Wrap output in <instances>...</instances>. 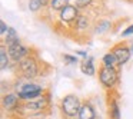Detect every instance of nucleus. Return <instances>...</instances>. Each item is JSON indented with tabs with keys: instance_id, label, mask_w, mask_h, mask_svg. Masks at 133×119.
I'll return each mask as SVG.
<instances>
[{
	"instance_id": "f257e3e1",
	"label": "nucleus",
	"mask_w": 133,
	"mask_h": 119,
	"mask_svg": "<svg viewBox=\"0 0 133 119\" xmlns=\"http://www.w3.org/2000/svg\"><path fill=\"white\" fill-rule=\"evenodd\" d=\"M17 69L20 72L22 78L27 79V80H33L40 75V67H39V62L33 56H27L23 60H20L17 63Z\"/></svg>"
},
{
	"instance_id": "f03ea898",
	"label": "nucleus",
	"mask_w": 133,
	"mask_h": 119,
	"mask_svg": "<svg viewBox=\"0 0 133 119\" xmlns=\"http://www.w3.org/2000/svg\"><path fill=\"white\" fill-rule=\"evenodd\" d=\"M47 106H49V96L43 95L42 98L35 99V101L23 102L22 105H19L16 112L20 115H36V113H42Z\"/></svg>"
},
{
	"instance_id": "7ed1b4c3",
	"label": "nucleus",
	"mask_w": 133,
	"mask_h": 119,
	"mask_svg": "<svg viewBox=\"0 0 133 119\" xmlns=\"http://www.w3.org/2000/svg\"><path fill=\"white\" fill-rule=\"evenodd\" d=\"M80 106H82V102L76 95H66L60 101L62 113H63V116H66L69 119H75L79 115Z\"/></svg>"
},
{
	"instance_id": "20e7f679",
	"label": "nucleus",
	"mask_w": 133,
	"mask_h": 119,
	"mask_svg": "<svg viewBox=\"0 0 133 119\" xmlns=\"http://www.w3.org/2000/svg\"><path fill=\"white\" fill-rule=\"evenodd\" d=\"M99 80L103 85V87L106 89H113L115 85L119 80V73L116 69L113 67H106L102 65L100 69H99Z\"/></svg>"
},
{
	"instance_id": "39448f33",
	"label": "nucleus",
	"mask_w": 133,
	"mask_h": 119,
	"mask_svg": "<svg viewBox=\"0 0 133 119\" xmlns=\"http://www.w3.org/2000/svg\"><path fill=\"white\" fill-rule=\"evenodd\" d=\"M7 52H9L10 59H12L15 63H19L20 60H23L24 58H27V56L30 55V49L27 46H24L22 42H19V43L7 47Z\"/></svg>"
},
{
	"instance_id": "423d86ee",
	"label": "nucleus",
	"mask_w": 133,
	"mask_h": 119,
	"mask_svg": "<svg viewBox=\"0 0 133 119\" xmlns=\"http://www.w3.org/2000/svg\"><path fill=\"white\" fill-rule=\"evenodd\" d=\"M110 52L116 56V59H117V62H119V66H123L124 63H127L129 59H130V55H132V50H130V47L126 46V43L116 45V46L112 47Z\"/></svg>"
},
{
	"instance_id": "0eeeda50",
	"label": "nucleus",
	"mask_w": 133,
	"mask_h": 119,
	"mask_svg": "<svg viewBox=\"0 0 133 119\" xmlns=\"http://www.w3.org/2000/svg\"><path fill=\"white\" fill-rule=\"evenodd\" d=\"M19 105H20V98H19L17 93H4L3 98H2V106L7 112L17 110Z\"/></svg>"
},
{
	"instance_id": "6e6552de",
	"label": "nucleus",
	"mask_w": 133,
	"mask_h": 119,
	"mask_svg": "<svg viewBox=\"0 0 133 119\" xmlns=\"http://www.w3.org/2000/svg\"><path fill=\"white\" fill-rule=\"evenodd\" d=\"M60 20L66 22V23H72V22H76L79 19V9L75 6V4H67L63 10H60Z\"/></svg>"
},
{
	"instance_id": "1a4fd4ad",
	"label": "nucleus",
	"mask_w": 133,
	"mask_h": 119,
	"mask_svg": "<svg viewBox=\"0 0 133 119\" xmlns=\"http://www.w3.org/2000/svg\"><path fill=\"white\" fill-rule=\"evenodd\" d=\"M77 119H96V110L90 102H83L82 103Z\"/></svg>"
},
{
	"instance_id": "9d476101",
	"label": "nucleus",
	"mask_w": 133,
	"mask_h": 119,
	"mask_svg": "<svg viewBox=\"0 0 133 119\" xmlns=\"http://www.w3.org/2000/svg\"><path fill=\"white\" fill-rule=\"evenodd\" d=\"M37 90H43V86L30 80L17 85V93H30V92H37Z\"/></svg>"
},
{
	"instance_id": "9b49d317",
	"label": "nucleus",
	"mask_w": 133,
	"mask_h": 119,
	"mask_svg": "<svg viewBox=\"0 0 133 119\" xmlns=\"http://www.w3.org/2000/svg\"><path fill=\"white\" fill-rule=\"evenodd\" d=\"M19 42H20V39H19L17 32H16L13 27H10V29L7 30V33L3 36V45L7 47H10V46H13V45L19 43Z\"/></svg>"
},
{
	"instance_id": "f8f14e48",
	"label": "nucleus",
	"mask_w": 133,
	"mask_h": 119,
	"mask_svg": "<svg viewBox=\"0 0 133 119\" xmlns=\"http://www.w3.org/2000/svg\"><path fill=\"white\" fill-rule=\"evenodd\" d=\"M80 69L84 75H89V76H93L96 73V69H95V65H93V59L92 58H87L82 62L80 65Z\"/></svg>"
},
{
	"instance_id": "ddd939ff",
	"label": "nucleus",
	"mask_w": 133,
	"mask_h": 119,
	"mask_svg": "<svg viewBox=\"0 0 133 119\" xmlns=\"http://www.w3.org/2000/svg\"><path fill=\"white\" fill-rule=\"evenodd\" d=\"M102 65L106 66V67H113V69H116V67L119 66V62H117V59H116V56L113 55L112 52H109V53H106V55L103 56Z\"/></svg>"
},
{
	"instance_id": "4468645a",
	"label": "nucleus",
	"mask_w": 133,
	"mask_h": 119,
	"mask_svg": "<svg viewBox=\"0 0 133 119\" xmlns=\"http://www.w3.org/2000/svg\"><path fill=\"white\" fill-rule=\"evenodd\" d=\"M109 116L110 119H120V108L116 99H110L109 102Z\"/></svg>"
},
{
	"instance_id": "2eb2a0df",
	"label": "nucleus",
	"mask_w": 133,
	"mask_h": 119,
	"mask_svg": "<svg viewBox=\"0 0 133 119\" xmlns=\"http://www.w3.org/2000/svg\"><path fill=\"white\" fill-rule=\"evenodd\" d=\"M10 63V56H9V52L6 50V46L2 43V47H0V67L2 70H4Z\"/></svg>"
},
{
	"instance_id": "dca6fc26",
	"label": "nucleus",
	"mask_w": 133,
	"mask_h": 119,
	"mask_svg": "<svg viewBox=\"0 0 133 119\" xmlns=\"http://www.w3.org/2000/svg\"><path fill=\"white\" fill-rule=\"evenodd\" d=\"M110 26H112V23L109 20H99V23L95 27V33L96 35H103L104 32L110 29Z\"/></svg>"
},
{
	"instance_id": "f3484780",
	"label": "nucleus",
	"mask_w": 133,
	"mask_h": 119,
	"mask_svg": "<svg viewBox=\"0 0 133 119\" xmlns=\"http://www.w3.org/2000/svg\"><path fill=\"white\" fill-rule=\"evenodd\" d=\"M69 3V0H52L50 2V9L55 10V12H60V10H63L64 7L67 6Z\"/></svg>"
},
{
	"instance_id": "a211bd4d",
	"label": "nucleus",
	"mask_w": 133,
	"mask_h": 119,
	"mask_svg": "<svg viewBox=\"0 0 133 119\" xmlns=\"http://www.w3.org/2000/svg\"><path fill=\"white\" fill-rule=\"evenodd\" d=\"M89 27V19L86 16H79V19L76 20V29L77 30H86Z\"/></svg>"
},
{
	"instance_id": "6ab92c4d",
	"label": "nucleus",
	"mask_w": 133,
	"mask_h": 119,
	"mask_svg": "<svg viewBox=\"0 0 133 119\" xmlns=\"http://www.w3.org/2000/svg\"><path fill=\"white\" fill-rule=\"evenodd\" d=\"M42 7H43L42 0H30L29 2V10L30 12H39Z\"/></svg>"
},
{
	"instance_id": "aec40b11",
	"label": "nucleus",
	"mask_w": 133,
	"mask_h": 119,
	"mask_svg": "<svg viewBox=\"0 0 133 119\" xmlns=\"http://www.w3.org/2000/svg\"><path fill=\"white\" fill-rule=\"evenodd\" d=\"M92 2L93 0H75V6L77 9H86L92 4Z\"/></svg>"
},
{
	"instance_id": "412c9836",
	"label": "nucleus",
	"mask_w": 133,
	"mask_h": 119,
	"mask_svg": "<svg viewBox=\"0 0 133 119\" xmlns=\"http://www.w3.org/2000/svg\"><path fill=\"white\" fill-rule=\"evenodd\" d=\"M63 60L69 65H76L79 62L77 58H76V56H72V55H63Z\"/></svg>"
},
{
	"instance_id": "4be33fe9",
	"label": "nucleus",
	"mask_w": 133,
	"mask_h": 119,
	"mask_svg": "<svg viewBox=\"0 0 133 119\" xmlns=\"http://www.w3.org/2000/svg\"><path fill=\"white\" fill-rule=\"evenodd\" d=\"M132 35H133V24L127 26L126 29L122 32V37H127V36H132Z\"/></svg>"
},
{
	"instance_id": "5701e85b",
	"label": "nucleus",
	"mask_w": 133,
	"mask_h": 119,
	"mask_svg": "<svg viewBox=\"0 0 133 119\" xmlns=\"http://www.w3.org/2000/svg\"><path fill=\"white\" fill-rule=\"evenodd\" d=\"M9 29H10V27L6 24V22H3V20L0 22V33H2V36H4V35H6V33H7V30H9Z\"/></svg>"
},
{
	"instance_id": "b1692460",
	"label": "nucleus",
	"mask_w": 133,
	"mask_h": 119,
	"mask_svg": "<svg viewBox=\"0 0 133 119\" xmlns=\"http://www.w3.org/2000/svg\"><path fill=\"white\" fill-rule=\"evenodd\" d=\"M76 53H77L79 56H82V58L87 59V53H86V52H83V50H77V52H76Z\"/></svg>"
},
{
	"instance_id": "393cba45",
	"label": "nucleus",
	"mask_w": 133,
	"mask_h": 119,
	"mask_svg": "<svg viewBox=\"0 0 133 119\" xmlns=\"http://www.w3.org/2000/svg\"><path fill=\"white\" fill-rule=\"evenodd\" d=\"M50 2H52V0H42V4H43V7L50 6Z\"/></svg>"
},
{
	"instance_id": "a878e982",
	"label": "nucleus",
	"mask_w": 133,
	"mask_h": 119,
	"mask_svg": "<svg viewBox=\"0 0 133 119\" xmlns=\"http://www.w3.org/2000/svg\"><path fill=\"white\" fill-rule=\"evenodd\" d=\"M130 50H132V53H133V45H132V46H130Z\"/></svg>"
}]
</instances>
